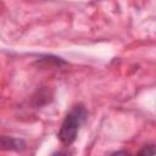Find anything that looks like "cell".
<instances>
[{
  "instance_id": "obj_2",
  "label": "cell",
  "mask_w": 156,
  "mask_h": 156,
  "mask_svg": "<svg viewBox=\"0 0 156 156\" xmlns=\"http://www.w3.org/2000/svg\"><path fill=\"white\" fill-rule=\"evenodd\" d=\"M26 146L22 139H16L7 135H0V150H11V151H21Z\"/></svg>"
},
{
  "instance_id": "obj_1",
  "label": "cell",
  "mask_w": 156,
  "mask_h": 156,
  "mask_svg": "<svg viewBox=\"0 0 156 156\" xmlns=\"http://www.w3.org/2000/svg\"><path fill=\"white\" fill-rule=\"evenodd\" d=\"M88 116V112L83 105H77L74 106L65 117L62 126L57 133L58 139L61 140L62 144L65 145H71L80 129V126L84 123L85 118Z\"/></svg>"
},
{
  "instance_id": "obj_3",
  "label": "cell",
  "mask_w": 156,
  "mask_h": 156,
  "mask_svg": "<svg viewBox=\"0 0 156 156\" xmlns=\"http://www.w3.org/2000/svg\"><path fill=\"white\" fill-rule=\"evenodd\" d=\"M136 156H155V146L154 145H146V146H144L136 154Z\"/></svg>"
},
{
  "instance_id": "obj_5",
  "label": "cell",
  "mask_w": 156,
  "mask_h": 156,
  "mask_svg": "<svg viewBox=\"0 0 156 156\" xmlns=\"http://www.w3.org/2000/svg\"><path fill=\"white\" fill-rule=\"evenodd\" d=\"M110 156H128V154L126 151H118V152H113L112 155Z\"/></svg>"
},
{
  "instance_id": "obj_4",
  "label": "cell",
  "mask_w": 156,
  "mask_h": 156,
  "mask_svg": "<svg viewBox=\"0 0 156 156\" xmlns=\"http://www.w3.org/2000/svg\"><path fill=\"white\" fill-rule=\"evenodd\" d=\"M51 156H69L67 152H65V151H56V152H54Z\"/></svg>"
}]
</instances>
